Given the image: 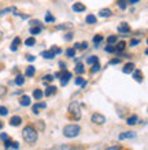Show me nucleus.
<instances>
[{
  "instance_id": "1",
  "label": "nucleus",
  "mask_w": 148,
  "mask_h": 150,
  "mask_svg": "<svg viewBox=\"0 0 148 150\" xmlns=\"http://www.w3.org/2000/svg\"><path fill=\"white\" fill-rule=\"evenodd\" d=\"M22 138L26 143L29 145H33V143L37 142V139H39V134H37V130L36 127L32 126V124H29V126H25L24 130H22Z\"/></svg>"
},
{
  "instance_id": "2",
  "label": "nucleus",
  "mask_w": 148,
  "mask_h": 150,
  "mask_svg": "<svg viewBox=\"0 0 148 150\" xmlns=\"http://www.w3.org/2000/svg\"><path fill=\"white\" fill-rule=\"evenodd\" d=\"M81 132V127L78 124H67L63 127V135L66 138H76Z\"/></svg>"
},
{
  "instance_id": "3",
  "label": "nucleus",
  "mask_w": 148,
  "mask_h": 150,
  "mask_svg": "<svg viewBox=\"0 0 148 150\" xmlns=\"http://www.w3.org/2000/svg\"><path fill=\"white\" fill-rule=\"evenodd\" d=\"M67 112L74 120H80L81 119V108H80V104L77 103V101L70 103V105L67 108Z\"/></svg>"
},
{
  "instance_id": "4",
  "label": "nucleus",
  "mask_w": 148,
  "mask_h": 150,
  "mask_svg": "<svg viewBox=\"0 0 148 150\" xmlns=\"http://www.w3.org/2000/svg\"><path fill=\"white\" fill-rule=\"evenodd\" d=\"M91 122L93 123V124H99V126H102V124H104L106 123V117H104L102 113H93L92 117H91Z\"/></svg>"
},
{
  "instance_id": "5",
  "label": "nucleus",
  "mask_w": 148,
  "mask_h": 150,
  "mask_svg": "<svg viewBox=\"0 0 148 150\" xmlns=\"http://www.w3.org/2000/svg\"><path fill=\"white\" fill-rule=\"evenodd\" d=\"M118 33H119L121 36H128L129 33H130V26L126 22H122L118 26Z\"/></svg>"
},
{
  "instance_id": "6",
  "label": "nucleus",
  "mask_w": 148,
  "mask_h": 150,
  "mask_svg": "<svg viewBox=\"0 0 148 150\" xmlns=\"http://www.w3.org/2000/svg\"><path fill=\"white\" fill-rule=\"evenodd\" d=\"M70 78H71V72H69L67 70H64V71H62V75H60V85L62 86H66L69 83V81H70Z\"/></svg>"
},
{
  "instance_id": "7",
  "label": "nucleus",
  "mask_w": 148,
  "mask_h": 150,
  "mask_svg": "<svg viewBox=\"0 0 148 150\" xmlns=\"http://www.w3.org/2000/svg\"><path fill=\"white\" fill-rule=\"evenodd\" d=\"M136 137H137L136 131H126V132H122V134H119L118 139H119V141H125V139H134Z\"/></svg>"
},
{
  "instance_id": "8",
  "label": "nucleus",
  "mask_w": 148,
  "mask_h": 150,
  "mask_svg": "<svg viewBox=\"0 0 148 150\" xmlns=\"http://www.w3.org/2000/svg\"><path fill=\"white\" fill-rule=\"evenodd\" d=\"M71 8H73V11H74V12H84L85 10H87V7H85V4L80 3V1H77V3L73 4Z\"/></svg>"
},
{
  "instance_id": "9",
  "label": "nucleus",
  "mask_w": 148,
  "mask_h": 150,
  "mask_svg": "<svg viewBox=\"0 0 148 150\" xmlns=\"http://www.w3.org/2000/svg\"><path fill=\"white\" fill-rule=\"evenodd\" d=\"M21 124H22V117H21V116H12V117L10 119V126L19 127Z\"/></svg>"
},
{
  "instance_id": "10",
  "label": "nucleus",
  "mask_w": 148,
  "mask_h": 150,
  "mask_svg": "<svg viewBox=\"0 0 148 150\" xmlns=\"http://www.w3.org/2000/svg\"><path fill=\"white\" fill-rule=\"evenodd\" d=\"M134 68H136L134 63H126L125 67L122 68V72H124V74H132V72L134 71Z\"/></svg>"
},
{
  "instance_id": "11",
  "label": "nucleus",
  "mask_w": 148,
  "mask_h": 150,
  "mask_svg": "<svg viewBox=\"0 0 148 150\" xmlns=\"http://www.w3.org/2000/svg\"><path fill=\"white\" fill-rule=\"evenodd\" d=\"M19 104L22 105V107H29V105L32 104V100H30V97H29V96H25L24 94L19 98Z\"/></svg>"
},
{
  "instance_id": "12",
  "label": "nucleus",
  "mask_w": 148,
  "mask_h": 150,
  "mask_svg": "<svg viewBox=\"0 0 148 150\" xmlns=\"http://www.w3.org/2000/svg\"><path fill=\"white\" fill-rule=\"evenodd\" d=\"M56 86H54V85H49V86H47V89L44 90V96H47V97H51L52 94H55L56 93Z\"/></svg>"
},
{
  "instance_id": "13",
  "label": "nucleus",
  "mask_w": 148,
  "mask_h": 150,
  "mask_svg": "<svg viewBox=\"0 0 148 150\" xmlns=\"http://www.w3.org/2000/svg\"><path fill=\"white\" fill-rule=\"evenodd\" d=\"M19 45H21V37H15V38L12 40L11 47H10V51L15 52L16 49H18V47H19Z\"/></svg>"
},
{
  "instance_id": "14",
  "label": "nucleus",
  "mask_w": 148,
  "mask_h": 150,
  "mask_svg": "<svg viewBox=\"0 0 148 150\" xmlns=\"http://www.w3.org/2000/svg\"><path fill=\"white\" fill-rule=\"evenodd\" d=\"M125 48H126V42H125V41H119V42L114 47V49H115V53H122V52L125 51Z\"/></svg>"
},
{
  "instance_id": "15",
  "label": "nucleus",
  "mask_w": 148,
  "mask_h": 150,
  "mask_svg": "<svg viewBox=\"0 0 148 150\" xmlns=\"http://www.w3.org/2000/svg\"><path fill=\"white\" fill-rule=\"evenodd\" d=\"M132 75H133V78H134V81H137L139 83L143 82V72H141L140 70H136V68H134V71L132 72Z\"/></svg>"
},
{
  "instance_id": "16",
  "label": "nucleus",
  "mask_w": 148,
  "mask_h": 150,
  "mask_svg": "<svg viewBox=\"0 0 148 150\" xmlns=\"http://www.w3.org/2000/svg\"><path fill=\"white\" fill-rule=\"evenodd\" d=\"M137 122H139V116H137V115H132V116H129V117L126 119L128 126H134V124H137Z\"/></svg>"
},
{
  "instance_id": "17",
  "label": "nucleus",
  "mask_w": 148,
  "mask_h": 150,
  "mask_svg": "<svg viewBox=\"0 0 148 150\" xmlns=\"http://www.w3.org/2000/svg\"><path fill=\"white\" fill-rule=\"evenodd\" d=\"M112 12L110 8H102L99 11V16H102V18H108V16H111Z\"/></svg>"
},
{
  "instance_id": "18",
  "label": "nucleus",
  "mask_w": 148,
  "mask_h": 150,
  "mask_svg": "<svg viewBox=\"0 0 148 150\" xmlns=\"http://www.w3.org/2000/svg\"><path fill=\"white\" fill-rule=\"evenodd\" d=\"M85 22L88 25H95V23H97V18L93 14H88L87 18H85Z\"/></svg>"
},
{
  "instance_id": "19",
  "label": "nucleus",
  "mask_w": 148,
  "mask_h": 150,
  "mask_svg": "<svg viewBox=\"0 0 148 150\" xmlns=\"http://www.w3.org/2000/svg\"><path fill=\"white\" fill-rule=\"evenodd\" d=\"M74 71H76V74H77V75L84 74V72H85V67H84V64L80 63V62H77L76 68H74Z\"/></svg>"
},
{
  "instance_id": "20",
  "label": "nucleus",
  "mask_w": 148,
  "mask_h": 150,
  "mask_svg": "<svg viewBox=\"0 0 148 150\" xmlns=\"http://www.w3.org/2000/svg\"><path fill=\"white\" fill-rule=\"evenodd\" d=\"M43 96H44V91L41 89H34L33 90V98L34 100H43Z\"/></svg>"
},
{
  "instance_id": "21",
  "label": "nucleus",
  "mask_w": 148,
  "mask_h": 150,
  "mask_svg": "<svg viewBox=\"0 0 148 150\" xmlns=\"http://www.w3.org/2000/svg\"><path fill=\"white\" fill-rule=\"evenodd\" d=\"M14 83H15L16 86H22V85H24L25 83V76L24 75H16L15 76V79H14Z\"/></svg>"
},
{
  "instance_id": "22",
  "label": "nucleus",
  "mask_w": 148,
  "mask_h": 150,
  "mask_svg": "<svg viewBox=\"0 0 148 150\" xmlns=\"http://www.w3.org/2000/svg\"><path fill=\"white\" fill-rule=\"evenodd\" d=\"M34 74H36V68L33 67V66H29L26 68V71H25V76H28V78H32Z\"/></svg>"
},
{
  "instance_id": "23",
  "label": "nucleus",
  "mask_w": 148,
  "mask_h": 150,
  "mask_svg": "<svg viewBox=\"0 0 148 150\" xmlns=\"http://www.w3.org/2000/svg\"><path fill=\"white\" fill-rule=\"evenodd\" d=\"M41 56H43L44 59H48L49 60V59H54L56 55L52 51H43V52H41Z\"/></svg>"
},
{
  "instance_id": "24",
  "label": "nucleus",
  "mask_w": 148,
  "mask_h": 150,
  "mask_svg": "<svg viewBox=\"0 0 148 150\" xmlns=\"http://www.w3.org/2000/svg\"><path fill=\"white\" fill-rule=\"evenodd\" d=\"M41 29H43V26H30V30H29V33L30 34H40L41 33Z\"/></svg>"
},
{
  "instance_id": "25",
  "label": "nucleus",
  "mask_w": 148,
  "mask_h": 150,
  "mask_svg": "<svg viewBox=\"0 0 148 150\" xmlns=\"http://www.w3.org/2000/svg\"><path fill=\"white\" fill-rule=\"evenodd\" d=\"M100 68H102V66H100L99 62L93 63V64H92V68H91V74H96V72H99Z\"/></svg>"
},
{
  "instance_id": "26",
  "label": "nucleus",
  "mask_w": 148,
  "mask_h": 150,
  "mask_svg": "<svg viewBox=\"0 0 148 150\" xmlns=\"http://www.w3.org/2000/svg\"><path fill=\"white\" fill-rule=\"evenodd\" d=\"M25 45H26V47H33V45H36V38H34V37L26 38L25 40Z\"/></svg>"
},
{
  "instance_id": "27",
  "label": "nucleus",
  "mask_w": 148,
  "mask_h": 150,
  "mask_svg": "<svg viewBox=\"0 0 148 150\" xmlns=\"http://www.w3.org/2000/svg\"><path fill=\"white\" fill-rule=\"evenodd\" d=\"M16 11V7H8V8H4V10H0V16H3L4 14H8V12H15Z\"/></svg>"
},
{
  "instance_id": "28",
  "label": "nucleus",
  "mask_w": 148,
  "mask_h": 150,
  "mask_svg": "<svg viewBox=\"0 0 148 150\" xmlns=\"http://www.w3.org/2000/svg\"><path fill=\"white\" fill-rule=\"evenodd\" d=\"M73 147L74 146H71V145H60V146L54 147V150H73Z\"/></svg>"
},
{
  "instance_id": "29",
  "label": "nucleus",
  "mask_w": 148,
  "mask_h": 150,
  "mask_svg": "<svg viewBox=\"0 0 148 150\" xmlns=\"http://www.w3.org/2000/svg\"><path fill=\"white\" fill-rule=\"evenodd\" d=\"M66 56L67 57H74L76 56V49L74 48H67L66 49Z\"/></svg>"
},
{
  "instance_id": "30",
  "label": "nucleus",
  "mask_w": 148,
  "mask_h": 150,
  "mask_svg": "<svg viewBox=\"0 0 148 150\" xmlns=\"http://www.w3.org/2000/svg\"><path fill=\"white\" fill-rule=\"evenodd\" d=\"M54 75H45L43 79V85H48V82H54Z\"/></svg>"
},
{
  "instance_id": "31",
  "label": "nucleus",
  "mask_w": 148,
  "mask_h": 150,
  "mask_svg": "<svg viewBox=\"0 0 148 150\" xmlns=\"http://www.w3.org/2000/svg\"><path fill=\"white\" fill-rule=\"evenodd\" d=\"M117 41H118V37H117V36H110L107 38V44H108V45H114V44H117Z\"/></svg>"
},
{
  "instance_id": "32",
  "label": "nucleus",
  "mask_w": 148,
  "mask_h": 150,
  "mask_svg": "<svg viewBox=\"0 0 148 150\" xmlns=\"http://www.w3.org/2000/svg\"><path fill=\"white\" fill-rule=\"evenodd\" d=\"M44 21H45V22H55V16L52 15L51 12H47V14H45Z\"/></svg>"
},
{
  "instance_id": "33",
  "label": "nucleus",
  "mask_w": 148,
  "mask_h": 150,
  "mask_svg": "<svg viewBox=\"0 0 148 150\" xmlns=\"http://www.w3.org/2000/svg\"><path fill=\"white\" fill-rule=\"evenodd\" d=\"M96 62H99L97 56H91V57H88V59H87V64H91V66H92L93 63H96Z\"/></svg>"
},
{
  "instance_id": "34",
  "label": "nucleus",
  "mask_w": 148,
  "mask_h": 150,
  "mask_svg": "<svg viewBox=\"0 0 148 150\" xmlns=\"http://www.w3.org/2000/svg\"><path fill=\"white\" fill-rule=\"evenodd\" d=\"M118 7H119L121 10H126V7H128L126 0H118Z\"/></svg>"
},
{
  "instance_id": "35",
  "label": "nucleus",
  "mask_w": 148,
  "mask_h": 150,
  "mask_svg": "<svg viewBox=\"0 0 148 150\" xmlns=\"http://www.w3.org/2000/svg\"><path fill=\"white\" fill-rule=\"evenodd\" d=\"M102 41H103V36H102V34H96V36L93 37V42L96 44V45L97 44H100Z\"/></svg>"
},
{
  "instance_id": "36",
  "label": "nucleus",
  "mask_w": 148,
  "mask_h": 150,
  "mask_svg": "<svg viewBox=\"0 0 148 150\" xmlns=\"http://www.w3.org/2000/svg\"><path fill=\"white\" fill-rule=\"evenodd\" d=\"M8 115V109L3 105H0V116H7Z\"/></svg>"
},
{
  "instance_id": "37",
  "label": "nucleus",
  "mask_w": 148,
  "mask_h": 150,
  "mask_svg": "<svg viewBox=\"0 0 148 150\" xmlns=\"http://www.w3.org/2000/svg\"><path fill=\"white\" fill-rule=\"evenodd\" d=\"M7 93V87L3 86V85H0V97H4Z\"/></svg>"
},
{
  "instance_id": "38",
  "label": "nucleus",
  "mask_w": 148,
  "mask_h": 150,
  "mask_svg": "<svg viewBox=\"0 0 148 150\" xmlns=\"http://www.w3.org/2000/svg\"><path fill=\"white\" fill-rule=\"evenodd\" d=\"M11 145H12V141L10 138H7L6 141H4V147H6V149H10V147H11Z\"/></svg>"
},
{
  "instance_id": "39",
  "label": "nucleus",
  "mask_w": 148,
  "mask_h": 150,
  "mask_svg": "<svg viewBox=\"0 0 148 150\" xmlns=\"http://www.w3.org/2000/svg\"><path fill=\"white\" fill-rule=\"evenodd\" d=\"M106 52H110V53H115V49H114V45H108L106 47Z\"/></svg>"
},
{
  "instance_id": "40",
  "label": "nucleus",
  "mask_w": 148,
  "mask_h": 150,
  "mask_svg": "<svg viewBox=\"0 0 148 150\" xmlns=\"http://www.w3.org/2000/svg\"><path fill=\"white\" fill-rule=\"evenodd\" d=\"M71 28V25H59V26H56V29H58V30H62V29H64V30H66V29H70Z\"/></svg>"
},
{
  "instance_id": "41",
  "label": "nucleus",
  "mask_w": 148,
  "mask_h": 150,
  "mask_svg": "<svg viewBox=\"0 0 148 150\" xmlns=\"http://www.w3.org/2000/svg\"><path fill=\"white\" fill-rule=\"evenodd\" d=\"M106 150H122V146H121V145H115V146H110V147H107Z\"/></svg>"
},
{
  "instance_id": "42",
  "label": "nucleus",
  "mask_w": 148,
  "mask_h": 150,
  "mask_svg": "<svg viewBox=\"0 0 148 150\" xmlns=\"http://www.w3.org/2000/svg\"><path fill=\"white\" fill-rule=\"evenodd\" d=\"M73 40V33L71 32H69L66 36H64V41H71Z\"/></svg>"
},
{
  "instance_id": "43",
  "label": "nucleus",
  "mask_w": 148,
  "mask_h": 150,
  "mask_svg": "<svg viewBox=\"0 0 148 150\" xmlns=\"http://www.w3.org/2000/svg\"><path fill=\"white\" fill-rule=\"evenodd\" d=\"M122 63V59H112V60H110V64H121Z\"/></svg>"
},
{
  "instance_id": "44",
  "label": "nucleus",
  "mask_w": 148,
  "mask_h": 150,
  "mask_svg": "<svg viewBox=\"0 0 148 150\" xmlns=\"http://www.w3.org/2000/svg\"><path fill=\"white\" fill-rule=\"evenodd\" d=\"M141 41L140 40H130V47H136V45H139Z\"/></svg>"
},
{
  "instance_id": "45",
  "label": "nucleus",
  "mask_w": 148,
  "mask_h": 150,
  "mask_svg": "<svg viewBox=\"0 0 148 150\" xmlns=\"http://www.w3.org/2000/svg\"><path fill=\"white\" fill-rule=\"evenodd\" d=\"M87 48H88V42H87V41L80 42V49H82V51H84V49H87Z\"/></svg>"
},
{
  "instance_id": "46",
  "label": "nucleus",
  "mask_w": 148,
  "mask_h": 150,
  "mask_svg": "<svg viewBox=\"0 0 148 150\" xmlns=\"http://www.w3.org/2000/svg\"><path fill=\"white\" fill-rule=\"evenodd\" d=\"M82 82H84V78H81V76L76 78V81H74V83H76V85H80V86H81V83Z\"/></svg>"
},
{
  "instance_id": "47",
  "label": "nucleus",
  "mask_w": 148,
  "mask_h": 150,
  "mask_svg": "<svg viewBox=\"0 0 148 150\" xmlns=\"http://www.w3.org/2000/svg\"><path fill=\"white\" fill-rule=\"evenodd\" d=\"M30 25H32V26H41V22L40 21H30Z\"/></svg>"
},
{
  "instance_id": "48",
  "label": "nucleus",
  "mask_w": 148,
  "mask_h": 150,
  "mask_svg": "<svg viewBox=\"0 0 148 150\" xmlns=\"http://www.w3.org/2000/svg\"><path fill=\"white\" fill-rule=\"evenodd\" d=\"M26 60H28V62H34V60H36V56H33V55H26Z\"/></svg>"
},
{
  "instance_id": "49",
  "label": "nucleus",
  "mask_w": 148,
  "mask_h": 150,
  "mask_svg": "<svg viewBox=\"0 0 148 150\" xmlns=\"http://www.w3.org/2000/svg\"><path fill=\"white\" fill-rule=\"evenodd\" d=\"M7 138H8V135L6 134V132H1V134H0V139H1V141H6Z\"/></svg>"
},
{
  "instance_id": "50",
  "label": "nucleus",
  "mask_w": 148,
  "mask_h": 150,
  "mask_svg": "<svg viewBox=\"0 0 148 150\" xmlns=\"http://www.w3.org/2000/svg\"><path fill=\"white\" fill-rule=\"evenodd\" d=\"M59 67H60V70H62V71H64V70H67V68H66V64H64L63 62H60V63H59Z\"/></svg>"
},
{
  "instance_id": "51",
  "label": "nucleus",
  "mask_w": 148,
  "mask_h": 150,
  "mask_svg": "<svg viewBox=\"0 0 148 150\" xmlns=\"http://www.w3.org/2000/svg\"><path fill=\"white\" fill-rule=\"evenodd\" d=\"M11 147H12V149H19V143H18V142H12V145H11Z\"/></svg>"
},
{
  "instance_id": "52",
  "label": "nucleus",
  "mask_w": 148,
  "mask_h": 150,
  "mask_svg": "<svg viewBox=\"0 0 148 150\" xmlns=\"http://www.w3.org/2000/svg\"><path fill=\"white\" fill-rule=\"evenodd\" d=\"M37 126H39V128H40V130H44V128H45V124H44V123H37Z\"/></svg>"
},
{
  "instance_id": "53",
  "label": "nucleus",
  "mask_w": 148,
  "mask_h": 150,
  "mask_svg": "<svg viewBox=\"0 0 148 150\" xmlns=\"http://www.w3.org/2000/svg\"><path fill=\"white\" fill-rule=\"evenodd\" d=\"M139 1H140V0H128L126 3L128 4H136V3H139Z\"/></svg>"
},
{
  "instance_id": "54",
  "label": "nucleus",
  "mask_w": 148,
  "mask_h": 150,
  "mask_svg": "<svg viewBox=\"0 0 148 150\" xmlns=\"http://www.w3.org/2000/svg\"><path fill=\"white\" fill-rule=\"evenodd\" d=\"M60 75H62V71H58L55 75H54V78H58V79H59V78H60Z\"/></svg>"
},
{
  "instance_id": "55",
  "label": "nucleus",
  "mask_w": 148,
  "mask_h": 150,
  "mask_svg": "<svg viewBox=\"0 0 148 150\" xmlns=\"http://www.w3.org/2000/svg\"><path fill=\"white\" fill-rule=\"evenodd\" d=\"M74 49H80V42H76V45H74Z\"/></svg>"
},
{
  "instance_id": "56",
  "label": "nucleus",
  "mask_w": 148,
  "mask_h": 150,
  "mask_svg": "<svg viewBox=\"0 0 148 150\" xmlns=\"http://www.w3.org/2000/svg\"><path fill=\"white\" fill-rule=\"evenodd\" d=\"M1 128H3V123L0 122V130H1Z\"/></svg>"
},
{
  "instance_id": "57",
  "label": "nucleus",
  "mask_w": 148,
  "mask_h": 150,
  "mask_svg": "<svg viewBox=\"0 0 148 150\" xmlns=\"http://www.w3.org/2000/svg\"><path fill=\"white\" fill-rule=\"evenodd\" d=\"M1 36H3V33H1V32H0V37H1Z\"/></svg>"
},
{
  "instance_id": "58",
  "label": "nucleus",
  "mask_w": 148,
  "mask_h": 150,
  "mask_svg": "<svg viewBox=\"0 0 148 150\" xmlns=\"http://www.w3.org/2000/svg\"><path fill=\"white\" fill-rule=\"evenodd\" d=\"M45 150H54V149H45Z\"/></svg>"
}]
</instances>
